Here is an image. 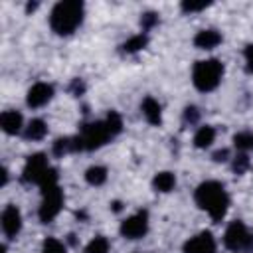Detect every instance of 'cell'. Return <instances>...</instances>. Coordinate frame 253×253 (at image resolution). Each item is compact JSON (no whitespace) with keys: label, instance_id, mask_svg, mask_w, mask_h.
I'll list each match as a JSON object with an SVG mask.
<instances>
[{"label":"cell","instance_id":"17","mask_svg":"<svg viewBox=\"0 0 253 253\" xmlns=\"http://www.w3.org/2000/svg\"><path fill=\"white\" fill-rule=\"evenodd\" d=\"M213 140H215V128L210 125L200 126L194 134V146L196 148H208V146H211Z\"/></svg>","mask_w":253,"mask_h":253},{"label":"cell","instance_id":"14","mask_svg":"<svg viewBox=\"0 0 253 253\" xmlns=\"http://www.w3.org/2000/svg\"><path fill=\"white\" fill-rule=\"evenodd\" d=\"M140 111H142V117L146 119V123H150L154 126H160V123H162V107L154 97H146L142 101V105H140Z\"/></svg>","mask_w":253,"mask_h":253},{"label":"cell","instance_id":"4","mask_svg":"<svg viewBox=\"0 0 253 253\" xmlns=\"http://www.w3.org/2000/svg\"><path fill=\"white\" fill-rule=\"evenodd\" d=\"M223 245L231 251H245L253 247V231L239 219L231 221L223 233Z\"/></svg>","mask_w":253,"mask_h":253},{"label":"cell","instance_id":"24","mask_svg":"<svg viewBox=\"0 0 253 253\" xmlns=\"http://www.w3.org/2000/svg\"><path fill=\"white\" fill-rule=\"evenodd\" d=\"M210 6V2H182V10L184 12H200V10H206Z\"/></svg>","mask_w":253,"mask_h":253},{"label":"cell","instance_id":"19","mask_svg":"<svg viewBox=\"0 0 253 253\" xmlns=\"http://www.w3.org/2000/svg\"><path fill=\"white\" fill-rule=\"evenodd\" d=\"M146 43H148L146 34H136V36L128 38V40L123 43V51H126V53H134V51H140Z\"/></svg>","mask_w":253,"mask_h":253},{"label":"cell","instance_id":"26","mask_svg":"<svg viewBox=\"0 0 253 253\" xmlns=\"http://www.w3.org/2000/svg\"><path fill=\"white\" fill-rule=\"evenodd\" d=\"M198 117H200V113H198L196 107H186V111H184V119H186L188 123H196Z\"/></svg>","mask_w":253,"mask_h":253},{"label":"cell","instance_id":"13","mask_svg":"<svg viewBox=\"0 0 253 253\" xmlns=\"http://www.w3.org/2000/svg\"><path fill=\"white\" fill-rule=\"evenodd\" d=\"M221 43V34L217 30H200L196 36H194V45L198 49H213Z\"/></svg>","mask_w":253,"mask_h":253},{"label":"cell","instance_id":"5","mask_svg":"<svg viewBox=\"0 0 253 253\" xmlns=\"http://www.w3.org/2000/svg\"><path fill=\"white\" fill-rule=\"evenodd\" d=\"M63 208V192L59 186H53L49 190H43L42 192V204H40V210H38V217L40 221L43 223H49L57 217V213L61 211Z\"/></svg>","mask_w":253,"mask_h":253},{"label":"cell","instance_id":"25","mask_svg":"<svg viewBox=\"0 0 253 253\" xmlns=\"http://www.w3.org/2000/svg\"><path fill=\"white\" fill-rule=\"evenodd\" d=\"M243 55H245V67H247V71L253 73V43H249V45L245 47Z\"/></svg>","mask_w":253,"mask_h":253},{"label":"cell","instance_id":"22","mask_svg":"<svg viewBox=\"0 0 253 253\" xmlns=\"http://www.w3.org/2000/svg\"><path fill=\"white\" fill-rule=\"evenodd\" d=\"M42 253H65V245L55 237H47L42 243Z\"/></svg>","mask_w":253,"mask_h":253},{"label":"cell","instance_id":"2","mask_svg":"<svg viewBox=\"0 0 253 253\" xmlns=\"http://www.w3.org/2000/svg\"><path fill=\"white\" fill-rule=\"evenodd\" d=\"M85 16V6L79 0H65L57 2L49 12V28L57 36H69L73 34Z\"/></svg>","mask_w":253,"mask_h":253},{"label":"cell","instance_id":"23","mask_svg":"<svg viewBox=\"0 0 253 253\" xmlns=\"http://www.w3.org/2000/svg\"><path fill=\"white\" fill-rule=\"evenodd\" d=\"M247 168H249V156H247L245 152L237 154V156L233 158V170H235L237 174H243Z\"/></svg>","mask_w":253,"mask_h":253},{"label":"cell","instance_id":"3","mask_svg":"<svg viewBox=\"0 0 253 253\" xmlns=\"http://www.w3.org/2000/svg\"><path fill=\"white\" fill-rule=\"evenodd\" d=\"M223 77V63L219 59H202L192 69V83L198 91L210 93L213 91Z\"/></svg>","mask_w":253,"mask_h":253},{"label":"cell","instance_id":"6","mask_svg":"<svg viewBox=\"0 0 253 253\" xmlns=\"http://www.w3.org/2000/svg\"><path fill=\"white\" fill-rule=\"evenodd\" d=\"M79 136H81V140H83V148H85V150L99 148V146H103L109 138H113L111 132H109V128H107V125H105V121H95V123L85 125Z\"/></svg>","mask_w":253,"mask_h":253},{"label":"cell","instance_id":"10","mask_svg":"<svg viewBox=\"0 0 253 253\" xmlns=\"http://www.w3.org/2000/svg\"><path fill=\"white\" fill-rule=\"evenodd\" d=\"M51 99H53V87L49 83H45V81L34 83L28 89V95H26V103L32 109H40V107L47 105Z\"/></svg>","mask_w":253,"mask_h":253},{"label":"cell","instance_id":"1","mask_svg":"<svg viewBox=\"0 0 253 253\" xmlns=\"http://www.w3.org/2000/svg\"><path fill=\"white\" fill-rule=\"evenodd\" d=\"M194 200H196L198 208H202L213 221H221L229 208V196H227L223 184L217 180L202 182L194 192Z\"/></svg>","mask_w":253,"mask_h":253},{"label":"cell","instance_id":"12","mask_svg":"<svg viewBox=\"0 0 253 253\" xmlns=\"http://www.w3.org/2000/svg\"><path fill=\"white\" fill-rule=\"evenodd\" d=\"M0 126L6 134H18L22 132L26 126H24V117L20 111H14V109H8L0 115Z\"/></svg>","mask_w":253,"mask_h":253},{"label":"cell","instance_id":"7","mask_svg":"<svg viewBox=\"0 0 253 253\" xmlns=\"http://www.w3.org/2000/svg\"><path fill=\"white\" fill-rule=\"evenodd\" d=\"M49 162H47V156L42 154V152H36V154H30L26 158V164L22 168V180L28 182V184H40L42 178L45 176V172L49 170Z\"/></svg>","mask_w":253,"mask_h":253},{"label":"cell","instance_id":"21","mask_svg":"<svg viewBox=\"0 0 253 253\" xmlns=\"http://www.w3.org/2000/svg\"><path fill=\"white\" fill-rule=\"evenodd\" d=\"M105 125H107V128H109L111 136H117V134L123 130V119H121V115H119V113H115V111H111V113L107 115Z\"/></svg>","mask_w":253,"mask_h":253},{"label":"cell","instance_id":"27","mask_svg":"<svg viewBox=\"0 0 253 253\" xmlns=\"http://www.w3.org/2000/svg\"><path fill=\"white\" fill-rule=\"evenodd\" d=\"M227 156H229V150H227V148H221V150L213 152V160H215V162H225Z\"/></svg>","mask_w":253,"mask_h":253},{"label":"cell","instance_id":"28","mask_svg":"<svg viewBox=\"0 0 253 253\" xmlns=\"http://www.w3.org/2000/svg\"><path fill=\"white\" fill-rule=\"evenodd\" d=\"M154 22H156V16H154V14H144V16H142V26H144L146 30H148Z\"/></svg>","mask_w":253,"mask_h":253},{"label":"cell","instance_id":"15","mask_svg":"<svg viewBox=\"0 0 253 253\" xmlns=\"http://www.w3.org/2000/svg\"><path fill=\"white\" fill-rule=\"evenodd\" d=\"M45 134H47V125L42 119H32L24 128V136L28 140H42Z\"/></svg>","mask_w":253,"mask_h":253},{"label":"cell","instance_id":"8","mask_svg":"<svg viewBox=\"0 0 253 253\" xmlns=\"http://www.w3.org/2000/svg\"><path fill=\"white\" fill-rule=\"evenodd\" d=\"M119 231L126 239H140V237H144L146 231H148V213L146 211H136V213L125 217L121 221Z\"/></svg>","mask_w":253,"mask_h":253},{"label":"cell","instance_id":"20","mask_svg":"<svg viewBox=\"0 0 253 253\" xmlns=\"http://www.w3.org/2000/svg\"><path fill=\"white\" fill-rule=\"evenodd\" d=\"M109 239L107 237H103V235H97V237H93L89 243H87V247H85V253H109Z\"/></svg>","mask_w":253,"mask_h":253},{"label":"cell","instance_id":"18","mask_svg":"<svg viewBox=\"0 0 253 253\" xmlns=\"http://www.w3.org/2000/svg\"><path fill=\"white\" fill-rule=\"evenodd\" d=\"M107 176H109L107 168H105V166H99V164L89 166V168L85 170V180H87V184H91V186H103V184L107 182Z\"/></svg>","mask_w":253,"mask_h":253},{"label":"cell","instance_id":"11","mask_svg":"<svg viewBox=\"0 0 253 253\" xmlns=\"http://www.w3.org/2000/svg\"><path fill=\"white\" fill-rule=\"evenodd\" d=\"M184 253H215V239L210 231H200L184 243Z\"/></svg>","mask_w":253,"mask_h":253},{"label":"cell","instance_id":"16","mask_svg":"<svg viewBox=\"0 0 253 253\" xmlns=\"http://www.w3.org/2000/svg\"><path fill=\"white\" fill-rule=\"evenodd\" d=\"M152 186H154L156 192L168 194V192H172L174 186H176V176H174L172 172H168V170L158 172V174L154 176V180H152Z\"/></svg>","mask_w":253,"mask_h":253},{"label":"cell","instance_id":"9","mask_svg":"<svg viewBox=\"0 0 253 253\" xmlns=\"http://www.w3.org/2000/svg\"><path fill=\"white\" fill-rule=\"evenodd\" d=\"M0 225H2L4 235L8 239H14L22 231V211L12 204L6 206L2 210V215H0Z\"/></svg>","mask_w":253,"mask_h":253}]
</instances>
